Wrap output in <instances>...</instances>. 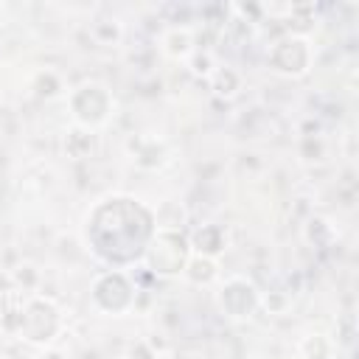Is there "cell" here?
I'll list each match as a JSON object with an SVG mask.
<instances>
[{
  "mask_svg": "<svg viewBox=\"0 0 359 359\" xmlns=\"http://www.w3.org/2000/svg\"><path fill=\"white\" fill-rule=\"evenodd\" d=\"M185 62H188L191 73H194V76H202V79H208V76L216 70V62H213V53H210V50H194Z\"/></svg>",
  "mask_w": 359,
  "mask_h": 359,
  "instance_id": "e0dca14e",
  "label": "cell"
},
{
  "mask_svg": "<svg viewBox=\"0 0 359 359\" xmlns=\"http://www.w3.org/2000/svg\"><path fill=\"white\" fill-rule=\"evenodd\" d=\"M3 25H6V8L0 6V31H3Z\"/></svg>",
  "mask_w": 359,
  "mask_h": 359,
  "instance_id": "44dd1931",
  "label": "cell"
},
{
  "mask_svg": "<svg viewBox=\"0 0 359 359\" xmlns=\"http://www.w3.org/2000/svg\"><path fill=\"white\" fill-rule=\"evenodd\" d=\"M261 306L269 311V314H283L286 306H289V297L283 292H269V294H261Z\"/></svg>",
  "mask_w": 359,
  "mask_h": 359,
  "instance_id": "d6986e66",
  "label": "cell"
},
{
  "mask_svg": "<svg viewBox=\"0 0 359 359\" xmlns=\"http://www.w3.org/2000/svg\"><path fill=\"white\" fill-rule=\"evenodd\" d=\"M182 275H185L191 283H196V286H208V283H213V280L222 275V269H219V261H216V258H205V255H194V252H191V258H188Z\"/></svg>",
  "mask_w": 359,
  "mask_h": 359,
  "instance_id": "7c38bea8",
  "label": "cell"
},
{
  "mask_svg": "<svg viewBox=\"0 0 359 359\" xmlns=\"http://www.w3.org/2000/svg\"><path fill=\"white\" fill-rule=\"evenodd\" d=\"M14 280H17V283L25 280V289H34V286L39 283V272H36L31 264H20V266L14 269Z\"/></svg>",
  "mask_w": 359,
  "mask_h": 359,
  "instance_id": "ffe728a7",
  "label": "cell"
},
{
  "mask_svg": "<svg viewBox=\"0 0 359 359\" xmlns=\"http://www.w3.org/2000/svg\"><path fill=\"white\" fill-rule=\"evenodd\" d=\"M297 154L306 163H320V160H325V140L320 135H300Z\"/></svg>",
  "mask_w": 359,
  "mask_h": 359,
  "instance_id": "2e32d148",
  "label": "cell"
},
{
  "mask_svg": "<svg viewBox=\"0 0 359 359\" xmlns=\"http://www.w3.org/2000/svg\"><path fill=\"white\" fill-rule=\"evenodd\" d=\"M208 87L216 98H236L244 87V76L230 65H216V70L208 76Z\"/></svg>",
  "mask_w": 359,
  "mask_h": 359,
  "instance_id": "8fae6325",
  "label": "cell"
},
{
  "mask_svg": "<svg viewBox=\"0 0 359 359\" xmlns=\"http://www.w3.org/2000/svg\"><path fill=\"white\" fill-rule=\"evenodd\" d=\"M126 151L135 160V165H140L146 171L163 168L171 160L168 143L163 137H157V135H132L129 143H126Z\"/></svg>",
  "mask_w": 359,
  "mask_h": 359,
  "instance_id": "52a82bcc",
  "label": "cell"
},
{
  "mask_svg": "<svg viewBox=\"0 0 359 359\" xmlns=\"http://www.w3.org/2000/svg\"><path fill=\"white\" fill-rule=\"evenodd\" d=\"M45 359H65V356H62V353H48Z\"/></svg>",
  "mask_w": 359,
  "mask_h": 359,
  "instance_id": "7402d4cb",
  "label": "cell"
},
{
  "mask_svg": "<svg viewBox=\"0 0 359 359\" xmlns=\"http://www.w3.org/2000/svg\"><path fill=\"white\" fill-rule=\"evenodd\" d=\"M297 353L303 359H334V339L320 331L303 334L297 342Z\"/></svg>",
  "mask_w": 359,
  "mask_h": 359,
  "instance_id": "5bb4252c",
  "label": "cell"
},
{
  "mask_svg": "<svg viewBox=\"0 0 359 359\" xmlns=\"http://www.w3.org/2000/svg\"><path fill=\"white\" fill-rule=\"evenodd\" d=\"M90 36L98 45H118L123 39V25L118 20H95L90 25Z\"/></svg>",
  "mask_w": 359,
  "mask_h": 359,
  "instance_id": "9a60e30c",
  "label": "cell"
},
{
  "mask_svg": "<svg viewBox=\"0 0 359 359\" xmlns=\"http://www.w3.org/2000/svg\"><path fill=\"white\" fill-rule=\"evenodd\" d=\"M95 149H98V135L93 129H84V126L73 123L62 137V151L70 160H87V157L95 154Z\"/></svg>",
  "mask_w": 359,
  "mask_h": 359,
  "instance_id": "9c48e42d",
  "label": "cell"
},
{
  "mask_svg": "<svg viewBox=\"0 0 359 359\" xmlns=\"http://www.w3.org/2000/svg\"><path fill=\"white\" fill-rule=\"evenodd\" d=\"M31 90H34L36 98H42V101H53V98L65 95V79H62L53 67H42V70L34 73V79H31Z\"/></svg>",
  "mask_w": 359,
  "mask_h": 359,
  "instance_id": "4fadbf2b",
  "label": "cell"
},
{
  "mask_svg": "<svg viewBox=\"0 0 359 359\" xmlns=\"http://www.w3.org/2000/svg\"><path fill=\"white\" fill-rule=\"evenodd\" d=\"M93 306L104 314H126L137 303V286L123 269H107L93 280Z\"/></svg>",
  "mask_w": 359,
  "mask_h": 359,
  "instance_id": "3957f363",
  "label": "cell"
},
{
  "mask_svg": "<svg viewBox=\"0 0 359 359\" xmlns=\"http://www.w3.org/2000/svg\"><path fill=\"white\" fill-rule=\"evenodd\" d=\"M39 311H42V294H34L25 303V309L20 311V334H22V339H28L34 345H48L62 331V314H59V309H53L42 320Z\"/></svg>",
  "mask_w": 359,
  "mask_h": 359,
  "instance_id": "8992f818",
  "label": "cell"
},
{
  "mask_svg": "<svg viewBox=\"0 0 359 359\" xmlns=\"http://www.w3.org/2000/svg\"><path fill=\"white\" fill-rule=\"evenodd\" d=\"M266 62L278 76H286V79L306 76L311 70V62H314V45L306 34L303 36L300 34H283L280 39L272 42Z\"/></svg>",
  "mask_w": 359,
  "mask_h": 359,
  "instance_id": "277c9868",
  "label": "cell"
},
{
  "mask_svg": "<svg viewBox=\"0 0 359 359\" xmlns=\"http://www.w3.org/2000/svg\"><path fill=\"white\" fill-rule=\"evenodd\" d=\"M219 309L230 320H247L255 314V309H261V292L250 278L233 275L219 289Z\"/></svg>",
  "mask_w": 359,
  "mask_h": 359,
  "instance_id": "5b68a950",
  "label": "cell"
},
{
  "mask_svg": "<svg viewBox=\"0 0 359 359\" xmlns=\"http://www.w3.org/2000/svg\"><path fill=\"white\" fill-rule=\"evenodd\" d=\"M0 210H3V188H0Z\"/></svg>",
  "mask_w": 359,
  "mask_h": 359,
  "instance_id": "603a6c76",
  "label": "cell"
},
{
  "mask_svg": "<svg viewBox=\"0 0 359 359\" xmlns=\"http://www.w3.org/2000/svg\"><path fill=\"white\" fill-rule=\"evenodd\" d=\"M196 42H194V34L185 28V25H171L168 31H163V36H160V50L168 56V59H174V62H185L196 48H194Z\"/></svg>",
  "mask_w": 359,
  "mask_h": 359,
  "instance_id": "30bf717a",
  "label": "cell"
},
{
  "mask_svg": "<svg viewBox=\"0 0 359 359\" xmlns=\"http://www.w3.org/2000/svg\"><path fill=\"white\" fill-rule=\"evenodd\" d=\"M227 244H230L227 230L222 224H213V222L196 227L188 236V247H191L194 255H205V258H216V261L227 252Z\"/></svg>",
  "mask_w": 359,
  "mask_h": 359,
  "instance_id": "ba28073f",
  "label": "cell"
},
{
  "mask_svg": "<svg viewBox=\"0 0 359 359\" xmlns=\"http://www.w3.org/2000/svg\"><path fill=\"white\" fill-rule=\"evenodd\" d=\"M328 236H331V227H328L325 219H309V224H306V238H309L311 244H320V241L328 238Z\"/></svg>",
  "mask_w": 359,
  "mask_h": 359,
  "instance_id": "ac0fdd59",
  "label": "cell"
},
{
  "mask_svg": "<svg viewBox=\"0 0 359 359\" xmlns=\"http://www.w3.org/2000/svg\"><path fill=\"white\" fill-rule=\"evenodd\" d=\"M191 258V247H188V236H182L177 227H157L146 247H143V261L146 269L157 278H174L182 275L185 264Z\"/></svg>",
  "mask_w": 359,
  "mask_h": 359,
  "instance_id": "6da1fadb",
  "label": "cell"
},
{
  "mask_svg": "<svg viewBox=\"0 0 359 359\" xmlns=\"http://www.w3.org/2000/svg\"><path fill=\"white\" fill-rule=\"evenodd\" d=\"M67 109H70V118L76 126L95 132L104 123H109V118L115 115V98H112L109 87H104L101 81H84L76 90H70Z\"/></svg>",
  "mask_w": 359,
  "mask_h": 359,
  "instance_id": "7a4b0ae2",
  "label": "cell"
}]
</instances>
